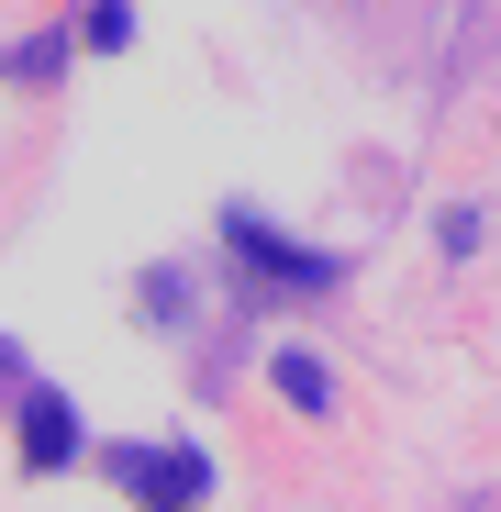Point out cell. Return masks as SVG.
I'll use <instances>...</instances> for the list:
<instances>
[{
  "label": "cell",
  "mask_w": 501,
  "mask_h": 512,
  "mask_svg": "<svg viewBox=\"0 0 501 512\" xmlns=\"http://www.w3.org/2000/svg\"><path fill=\"white\" fill-rule=\"evenodd\" d=\"M112 468H123V490H134L145 512H190V501L212 490V468H201L190 446H123Z\"/></svg>",
  "instance_id": "obj_1"
},
{
  "label": "cell",
  "mask_w": 501,
  "mask_h": 512,
  "mask_svg": "<svg viewBox=\"0 0 501 512\" xmlns=\"http://www.w3.org/2000/svg\"><path fill=\"white\" fill-rule=\"evenodd\" d=\"M279 390H290V401H301V412H323V401H334V379H323V368H312V357H279Z\"/></svg>",
  "instance_id": "obj_4"
},
{
  "label": "cell",
  "mask_w": 501,
  "mask_h": 512,
  "mask_svg": "<svg viewBox=\"0 0 501 512\" xmlns=\"http://www.w3.org/2000/svg\"><path fill=\"white\" fill-rule=\"evenodd\" d=\"M223 245L245 256V268H268V279H301V290H323V256H301V245H279V234H268L257 212H234V223H223Z\"/></svg>",
  "instance_id": "obj_2"
},
{
  "label": "cell",
  "mask_w": 501,
  "mask_h": 512,
  "mask_svg": "<svg viewBox=\"0 0 501 512\" xmlns=\"http://www.w3.org/2000/svg\"><path fill=\"white\" fill-rule=\"evenodd\" d=\"M23 457H34V468H67V457H78V423H67V401H56V390H34V401H23Z\"/></svg>",
  "instance_id": "obj_3"
}]
</instances>
